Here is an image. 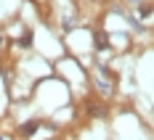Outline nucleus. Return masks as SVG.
<instances>
[{
  "instance_id": "obj_1",
  "label": "nucleus",
  "mask_w": 154,
  "mask_h": 140,
  "mask_svg": "<svg viewBox=\"0 0 154 140\" xmlns=\"http://www.w3.org/2000/svg\"><path fill=\"white\" fill-rule=\"evenodd\" d=\"M93 45H96V50H106V48H109V37H106V32H101V29L93 32Z\"/></svg>"
},
{
  "instance_id": "obj_2",
  "label": "nucleus",
  "mask_w": 154,
  "mask_h": 140,
  "mask_svg": "<svg viewBox=\"0 0 154 140\" xmlns=\"http://www.w3.org/2000/svg\"><path fill=\"white\" fill-rule=\"evenodd\" d=\"M37 130H40V122H35V119H32V122H24V124L19 127V135H21V138H32Z\"/></svg>"
},
{
  "instance_id": "obj_3",
  "label": "nucleus",
  "mask_w": 154,
  "mask_h": 140,
  "mask_svg": "<svg viewBox=\"0 0 154 140\" xmlns=\"http://www.w3.org/2000/svg\"><path fill=\"white\" fill-rule=\"evenodd\" d=\"M19 45H21V48L32 45V32H24V34H21V40H19Z\"/></svg>"
},
{
  "instance_id": "obj_4",
  "label": "nucleus",
  "mask_w": 154,
  "mask_h": 140,
  "mask_svg": "<svg viewBox=\"0 0 154 140\" xmlns=\"http://www.w3.org/2000/svg\"><path fill=\"white\" fill-rule=\"evenodd\" d=\"M88 114H91V116H104V111L98 109V106H93V103L88 106Z\"/></svg>"
},
{
  "instance_id": "obj_5",
  "label": "nucleus",
  "mask_w": 154,
  "mask_h": 140,
  "mask_svg": "<svg viewBox=\"0 0 154 140\" xmlns=\"http://www.w3.org/2000/svg\"><path fill=\"white\" fill-rule=\"evenodd\" d=\"M138 11H141V16L146 19V16H152V5H149V3H143V5H141Z\"/></svg>"
},
{
  "instance_id": "obj_6",
  "label": "nucleus",
  "mask_w": 154,
  "mask_h": 140,
  "mask_svg": "<svg viewBox=\"0 0 154 140\" xmlns=\"http://www.w3.org/2000/svg\"><path fill=\"white\" fill-rule=\"evenodd\" d=\"M72 27H75V21L72 19H64V32H72Z\"/></svg>"
},
{
  "instance_id": "obj_7",
  "label": "nucleus",
  "mask_w": 154,
  "mask_h": 140,
  "mask_svg": "<svg viewBox=\"0 0 154 140\" xmlns=\"http://www.w3.org/2000/svg\"><path fill=\"white\" fill-rule=\"evenodd\" d=\"M0 45H3V40H0Z\"/></svg>"
}]
</instances>
